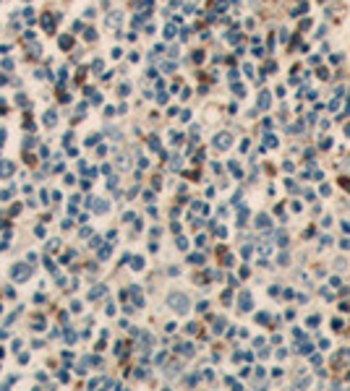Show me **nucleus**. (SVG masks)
<instances>
[{
    "instance_id": "f257e3e1",
    "label": "nucleus",
    "mask_w": 350,
    "mask_h": 391,
    "mask_svg": "<svg viewBox=\"0 0 350 391\" xmlns=\"http://www.w3.org/2000/svg\"><path fill=\"white\" fill-rule=\"evenodd\" d=\"M301 352H303V355H311V344L303 342V344H301Z\"/></svg>"
},
{
    "instance_id": "f03ea898",
    "label": "nucleus",
    "mask_w": 350,
    "mask_h": 391,
    "mask_svg": "<svg viewBox=\"0 0 350 391\" xmlns=\"http://www.w3.org/2000/svg\"><path fill=\"white\" fill-rule=\"evenodd\" d=\"M334 269L342 271V269H345V261H342V258H337V261H334Z\"/></svg>"
}]
</instances>
